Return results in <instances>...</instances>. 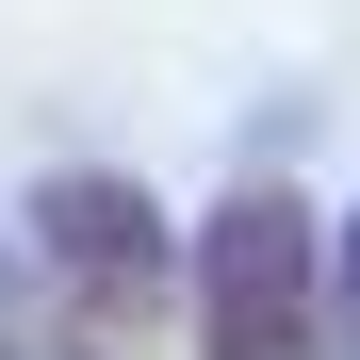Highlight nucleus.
<instances>
[{
  "instance_id": "f257e3e1",
  "label": "nucleus",
  "mask_w": 360,
  "mask_h": 360,
  "mask_svg": "<svg viewBox=\"0 0 360 360\" xmlns=\"http://www.w3.org/2000/svg\"><path fill=\"white\" fill-rule=\"evenodd\" d=\"M328 344V262L295 180H229V213L197 229V360H311Z\"/></svg>"
},
{
  "instance_id": "f03ea898",
  "label": "nucleus",
  "mask_w": 360,
  "mask_h": 360,
  "mask_svg": "<svg viewBox=\"0 0 360 360\" xmlns=\"http://www.w3.org/2000/svg\"><path fill=\"white\" fill-rule=\"evenodd\" d=\"M33 262H49V311H82L98 344H148V328H164V295H180V246H164V213H148L115 164H66V180H33Z\"/></svg>"
},
{
  "instance_id": "7ed1b4c3",
  "label": "nucleus",
  "mask_w": 360,
  "mask_h": 360,
  "mask_svg": "<svg viewBox=\"0 0 360 360\" xmlns=\"http://www.w3.org/2000/svg\"><path fill=\"white\" fill-rule=\"evenodd\" d=\"M0 360H49V344H33V311H0Z\"/></svg>"
}]
</instances>
